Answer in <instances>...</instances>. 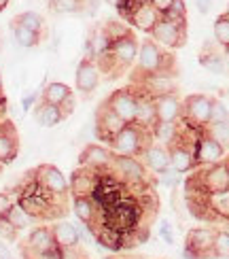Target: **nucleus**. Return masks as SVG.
Listing matches in <instances>:
<instances>
[{
    "label": "nucleus",
    "mask_w": 229,
    "mask_h": 259,
    "mask_svg": "<svg viewBox=\"0 0 229 259\" xmlns=\"http://www.w3.org/2000/svg\"><path fill=\"white\" fill-rule=\"evenodd\" d=\"M176 70V62H174V56L168 51H163L155 40H143L138 47V58H136V70H134V81L149 77V74L155 72H168L174 74Z\"/></svg>",
    "instance_id": "1"
},
{
    "label": "nucleus",
    "mask_w": 229,
    "mask_h": 259,
    "mask_svg": "<svg viewBox=\"0 0 229 259\" xmlns=\"http://www.w3.org/2000/svg\"><path fill=\"white\" fill-rule=\"evenodd\" d=\"M153 143H155V138H153L151 130H143L136 123H129L108 143V149H111L115 155L140 157L147 151V147Z\"/></svg>",
    "instance_id": "2"
},
{
    "label": "nucleus",
    "mask_w": 229,
    "mask_h": 259,
    "mask_svg": "<svg viewBox=\"0 0 229 259\" xmlns=\"http://www.w3.org/2000/svg\"><path fill=\"white\" fill-rule=\"evenodd\" d=\"M108 172H111L117 181H121L129 189V193L134 189H147V168L143 161H140V157L115 155Z\"/></svg>",
    "instance_id": "3"
},
{
    "label": "nucleus",
    "mask_w": 229,
    "mask_h": 259,
    "mask_svg": "<svg viewBox=\"0 0 229 259\" xmlns=\"http://www.w3.org/2000/svg\"><path fill=\"white\" fill-rule=\"evenodd\" d=\"M212 98L206 94H191L182 100V115L180 121L191 130H204L210 123Z\"/></svg>",
    "instance_id": "4"
},
{
    "label": "nucleus",
    "mask_w": 229,
    "mask_h": 259,
    "mask_svg": "<svg viewBox=\"0 0 229 259\" xmlns=\"http://www.w3.org/2000/svg\"><path fill=\"white\" fill-rule=\"evenodd\" d=\"M212 228H193L187 232L185 238V259H212V244H214Z\"/></svg>",
    "instance_id": "5"
},
{
    "label": "nucleus",
    "mask_w": 229,
    "mask_h": 259,
    "mask_svg": "<svg viewBox=\"0 0 229 259\" xmlns=\"http://www.w3.org/2000/svg\"><path fill=\"white\" fill-rule=\"evenodd\" d=\"M151 40H155L161 49H178L187 42V24H176L161 17L151 32Z\"/></svg>",
    "instance_id": "6"
},
{
    "label": "nucleus",
    "mask_w": 229,
    "mask_h": 259,
    "mask_svg": "<svg viewBox=\"0 0 229 259\" xmlns=\"http://www.w3.org/2000/svg\"><path fill=\"white\" fill-rule=\"evenodd\" d=\"M123 123H136V111H138V96L134 90H117L106 98L104 102Z\"/></svg>",
    "instance_id": "7"
},
{
    "label": "nucleus",
    "mask_w": 229,
    "mask_h": 259,
    "mask_svg": "<svg viewBox=\"0 0 229 259\" xmlns=\"http://www.w3.org/2000/svg\"><path fill=\"white\" fill-rule=\"evenodd\" d=\"M34 172H36V181L51 193V196L68 200L70 185H68V179L64 177V172L60 168H56L53 164H40L34 168Z\"/></svg>",
    "instance_id": "8"
},
{
    "label": "nucleus",
    "mask_w": 229,
    "mask_h": 259,
    "mask_svg": "<svg viewBox=\"0 0 229 259\" xmlns=\"http://www.w3.org/2000/svg\"><path fill=\"white\" fill-rule=\"evenodd\" d=\"M53 246H56V240H53L51 228L49 225H38V228H34L28 234L24 246H21V253H24L26 259H38L40 255L51 251Z\"/></svg>",
    "instance_id": "9"
},
{
    "label": "nucleus",
    "mask_w": 229,
    "mask_h": 259,
    "mask_svg": "<svg viewBox=\"0 0 229 259\" xmlns=\"http://www.w3.org/2000/svg\"><path fill=\"white\" fill-rule=\"evenodd\" d=\"M138 47H140V42L132 32H127L125 36L111 42V53L117 64V72H123L129 66H134L136 58H138Z\"/></svg>",
    "instance_id": "10"
},
{
    "label": "nucleus",
    "mask_w": 229,
    "mask_h": 259,
    "mask_svg": "<svg viewBox=\"0 0 229 259\" xmlns=\"http://www.w3.org/2000/svg\"><path fill=\"white\" fill-rule=\"evenodd\" d=\"M195 161L198 166H212V164H219L223 161L227 151L216 143V140L206 132V127L198 132V143H195Z\"/></svg>",
    "instance_id": "11"
},
{
    "label": "nucleus",
    "mask_w": 229,
    "mask_h": 259,
    "mask_svg": "<svg viewBox=\"0 0 229 259\" xmlns=\"http://www.w3.org/2000/svg\"><path fill=\"white\" fill-rule=\"evenodd\" d=\"M113 157H115V153L108 147L87 143L79 155V166L89 168L94 172H106L113 164Z\"/></svg>",
    "instance_id": "12"
},
{
    "label": "nucleus",
    "mask_w": 229,
    "mask_h": 259,
    "mask_svg": "<svg viewBox=\"0 0 229 259\" xmlns=\"http://www.w3.org/2000/svg\"><path fill=\"white\" fill-rule=\"evenodd\" d=\"M138 90L145 92L153 98L157 96H166V94H176L178 92V81L174 74L168 72H155V74H149V77H143L136 81Z\"/></svg>",
    "instance_id": "13"
},
{
    "label": "nucleus",
    "mask_w": 229,
    "mask_h": 259,
    "mask_svg": "<svg viewBox=\"0 0 229 259\" xmlns=\"http://www.w3.org/2000/svg\"><path fill=\"white\" fill-rule=\"evenodd\" d=\"M125 125L127 123H123L121 119H119V117L108 109L104 102L100 104V109H98V113H96V125H94L98 140H102V143H111V140L121 132Z\"/></svg>",
    "instance_id": "14"
},
{
    "label": "nucleus",
    "mask_w": 229,
    "mask_h": 259,
    "mask_svg": "<svg viewBox=\"0 0 229 259\" xmlns=\"http://www.w3.org/2000/svg\"><path fill=\"white\" fill-rule=\"evenodd\" d=\"M159 11L153 7L149 0H138V3L132 7V11H129V15H127V21L132 24L134 28L138 30H143L147 32V34H151L153 28H155L159 24Z\"/></svg>",
    "instance_id": "15"
},
{
    "label": "nucleus",
    "mask_w": 229,
    "mask_h": 259,
    "mask_svg": "<svg viewBox=\"0 0 229 259\" xmlns=\"http://www.w3.org/2000/svg\"><path fill=\"white\" fill-rule=\"evenodd\" d=\"M100 68L96 66V62L83 58L79 62V66H76V74H74V85L76 90H79L85 98L87 96H91L96 92V88L100 85Z\"/></svg>",
    "instance_id": "16"
},
{
    "label": "nucleus",
    "mask_w": 229,
    "mask_h": 259,
    "mask_svg": "<svg viewBox=\"0 0 229 259\" xmlns=\"http://www.w3.org/2000/svg\"><path fill=\"white\" fill-rule=\"evenodd\" d=\"M98 179H100V172L79 166L68 181L72 198H91V193L96 191V185H98Z\"/></svg>",
    "instance_id": "17"
},
{
    "label": "nucleus",
    "mask_w": 229,
    "mask_h": 259,
    "mask_svg": "<svg viewBox=\"0 0 229 259\" xmlns=\"http://www.w3.org/2000/svg\"><path fill=\"white\" fill-rule=\"evenodd\" d=\"M155 100V111H157V123H178L182 115V100L176 94H166L157 96Z\"/></svg>",
    "instance_id": "18"
},
{
    "label": "nucleus",
    "mask_w": 229,
    "mask_h": 259,
    "mask_svg": "<svg viewBox=\"0 0 229 259\" xmlns=\"http://www.w3.org/2000/svg\"><path fill=\"white\" fill-rule=\"evenodd\" d=\"M170 149V166L185 175V172H191L195 166H198V161H195V147L193 145H187V143H180L176 140L174 145L168 147Z\"/></svg>",
    "instance_id": "19"
},
{
    "label": "nucleus",
    "mask_w": 229,
    "mask_h": 259,
    "mask_svg": "<svg viewBox=\"0 0 229 259\" xmlns=\"http://www.w3.org/2000/svg\"><path fill=\"white\" fill-rule=\"evenodd\" d=\"M17 151H19V138L15 127L11 121H3L0 123V166L11 164L17 157Z\"/></svg>",
    "instance_id": "20"
},
{
    "label": "nucleus",
    "mask_w": 229,
    "mask_h": 259,
    "mask_svg": "<svg viewBox=\"0 0 229 259\" xmlns=\"http://www.w3.org/2000/svg\"><path fill=\"white\" fill-rule=\"evenodd\" d=\"M140 161L145 164V168H149L151 172H163L166 168H170V149L166 145H159V143H153L147 147V151L140 155Z\"/></svg>",
    "instance_id": "21"
},
{
    "label": "nucleus",
    "mask_w": 229,
    "mask_h": 259,
    "mask_svg": "<svg viewBox=\"0 0 229 259\" xmlns=\"http://www.w3.org/2000/svg\"><path fill=\"white\" fill-rule=\"evenodd\" d=\"M53 232V240L60 249H76L81 246V236H79V228L70 221H56L51 225Z\"/></svg>",
    "instance_id": "22"
},
{
    "label": "nucleus",
    "mask_w": 229,
    "mask_h": 259,
    "mask_svg": "<svg viewBox=\"0 0 229 259\" xmlns=\"http://www.w3.org/2000/svg\"><path fill=\"white\" fill-rule=\"evenodd\" d=\"M111 36H108V32L104 26H98L89 32V36H87V42H85V49H87V60L96 62L100 56L111 51Z\"/></svg>",
    "instance_id": "23"
},
{
    "label": "nucleus",
    "mask_w": 229,
    "mask_h": 259,
    "mask_svg": "<svg viewBox=\"0 0 229 259\" xmlns=\"http://www.w3.org/2000/svg\"><path fill=\"white\" fill-rule=\"evenodd\" d=\"M138 96V111H136V125H140L143 130H151L157 125V111H155V100L153 96L145 94V92H136Z\"/></svg>",
    "instance_id": "24"
},
{
    "label": "nucleus",
    "mask_w": 229,
    "mask_h": 259,
    "mask_svg": "<svg viewBox=\"0 0 229 259\" xmlns=\"http://www.w3.org/2000/svg\"><path fill=\"white\" fill-rule=\"evenodd\" d=\"M72 212L89 230H94V225L98 223V208L91 198H72Z\"/></svg>",
    "instance_id": "25"
},
{
    "label": "nucleus",
    "mask_w": 229,
    "mask_h": 259,
    "mask_svg": "<svg viewBox=\"0 0 229 259\" xmlns=\"http://www.w3.org/2000/svg\"><path fill=\"white\" fill-rule=\"evenodd\" d=\"M96 242L104 246L108 251H121L123 249V234L117 232L115 228H108V225H98L91 230Z\"/></svg>",
    "instance_id": "26"
},
{
    "label": "nucleus",
    "mask_w": 229,
    "mask_h": 259,
    "mask_svg": "<svg viewBox=\"0 0 229 259\" xmlns=\"http://www.w3.org/2000/svg\"><path fill=\"white\" fill-rule=\"evenodd\" d=\"M34 117H36L38 125H42V127H56L58 123H62L64 119H66L60 106L47 104V102H42V100L34 106Z\"/></svg>",
    "instance_id": "27"
},
{
    "label": "nucleus",
    "mask_w": 229,
    "mask_h": 259,
    "mask_svg": "<svg viewBox=\"0 0 229 259\" xmlns=\"http://www.w3.org/2000/svg\"><path fill=\"white\" fill-rule=\"evenodd\" d=\"M72 94V90L68 88L66 83H60V81H53V83H47L45 90L40 92V100L47 102V104H53V106H62L66 102Z\"/></svg>",
    "instance_id": "28"
},
{
    "label": "nucleus",
    "mask_w": 229,
    "mask_h": 259,
    "mask_svg": "<svg viewBox=\"0 0 229 259\" xmlns=\"http://www.w3.org/2000/svg\"><path fill=\"white\" fill-rule=\"evenodd\" d=\"M11 30H13L15 45L21 47V49H32V47L40 45V40H42L40 34H36V32H32L28 28H24L21 24H17V21H11Z\"/></svg>",
    "instance_id": "29"
},
{
    "label": "nucleus",
    "mask_w": 229,
    "mask_h": 259,
    "mask_svg": "<svg viewBox=\"0 0 229 259\" xmlns=\"http://www.w3.org/2000/svg\"><path fill=\"white\" fill-rule=\"evenodd\" d=\"M206 202H208L212 219H225V221H229V191L208 196V198H206Z\"/></svg>",
    "instance_id": "30"
},
{
    "label": "nucleus",
    "mask_w": 229,
    "mask_h": 259,
    "mask_svg": "<svg viewBox=\"0 0 229 259\" xmlns=\"http://www.w3.org/2000/svg\"><path fill=\"white\" fill-rule=\"evenodd\" d=\"M178 136V123H157L153 127V138H155V143L159 145H174V140Z\"/></svg>",
    "instance_id": "31"
},
{
    "label": "nucleus",
    "mask_w": 229,
    "mask_h": 259,
    "mask_svg": "<svg viewBox=\"0 0 229 259\" xmlns=\"http://www.w3.org/2000/svg\"><path fill=\"white\" fill-rule=\"evenodd\" d=\"M7 219L11 221V225H13V228L17 230V232H24V230H28L32 223H34V219L30 217V214L24 210L19 206V204L15 202L13 206H11L9 210H7Z\"/></svg>",
    "instance_id": "32"
},
{
    "label": "nucleus",
    "mask_w": 229,
    "mask_h": 259,
    "mask_svg": "<svg viewBox=\"0 0 229 259\" xmlns=\"http://www.w3.org/2000/svg\"><path fill=\"white\" fill-rule=\"evenodd\" d=\"M200 64L212 74H223L225 68H227L225 58L221 56V53H216V51H204L200 56Z\"/></svg>",
    "instance_id": "33"
},
{
    "label": "nucleus",
    "mask_w": 229,
    "mask_h": 259,
    "mask_svg": "<svg viewBox=\"0 0 229 259\" xmlns=\"http://www.w3.org/2000/svg\"><path fill=\"white\" fill-rule=\"evenodd\" d=\"M13 21H17V24H21L24 28L36 32V34L42 36V32H45V19H42L40 13H36V11H26V13L17 15Z\"/></svg>",
    "instance_id": "34"
},
{
    "label": "nucleus",
    "mask_w": 229,
    "mask_h": 259,
    "mask_svg": "<svg viewBox=\"0 0 229 259\" xmlns=\"http://www.w3.org/2000/svg\"><path fill=\"white\" fill-rule=\"evenodd\" d=\"M83 3L85 0H51L49 9L58 15H72V13H83Z\"/></svg>",
    "instance_id": "35"
},
{
    "label": "nucleus",
    "mask_w": 229,
    "mask_h": 259,
    "mask_svg": "<svg viewBox=\"0 0 229 259\" xmlns=\"http://www.w3.org/2000/svg\"><path fill=\"white\" fill-rule=\"evenodd\" d=\"M212 257L229 259V230H216L214 244H212Z\"/></svg>",
    "instance_id": "36"
},
{
    "label": "nucleus",
    "mask_w": 229,
    "mask_h": 259,
    "mask_svg": "<svg viewBox=\"0 0 229 259\" xmlns=\"http://www.w3.org/2000/svg\"><path fill=\"white\" fill-rule=\"evenodd\" d=\"M214 38L221 47H229V11L214 19Z\"/></svg>",
    "instance_id": "37"
},
{
    "label": "nucleus",
    "mask_w": 229,
    "mask_h": 259,
    "mask_svg": "<svg viewBox=\"0 0 229 259\" xmlns=\"http://www.w3.org/2000/svg\"><path fill=\"white\" fill-rule=\"evenodd\" d=\"M206 132H208L225 151H229V123H210V125H206Z\"/></svg>",
    "instance_id": "38"
},
{
    "label": "nucleus",
    "mask_w": 229,
    "mask_h": 259,
    "mask_svg": "<svg viewBox=\"0 0 229 259\" xmlns=\"http://www.w3.org/2000/svg\"><path fill=\"white\" fill-rule=\"evenodd\" d=\"M161 17L170 19V21H176V24H187V5H185V0H174L172 7Z\"/></svg>",
    "instance_id": "39"
},
{
    "label": "nucleus",
    "mask_w": 229,
    "mask_h": 259,
    "mask_svg": "<svg viewBox=\"0 0 229 259\" xmlns=\"http://www.w3.org/2000/svg\"><path fill=\"white\" fill-rule=\"evenodd\" d=\"M210 123H229V109L225 102L212 98V111H210ZM208 123V125H210Z\"/></svg>",
    "instance_id": "40"
},
{
    "label": "nucleus",
    "mask_w": 229,
    "mask_h": 259,
    "mask_svg": "<svg viewBox=\"0 0 229 259\" xmlns=\"http://www.w3.org/2000/svg\"><path fill=\"white\" fill-rule=\"evenodd\" d=\"M17 234L19 232L11 225V221L7 219V214H0V238L13 242V240H17Z\"/></svg>",
    "instance_id": "41"
},
{
    "label": "nucleus",
    "mask_w": 229,
    "mask_h": 259,
    "mask_svg": "<svg viewBox=\"0 0 229 259\" xmlns=\"http://www.w3.org/2000/svg\"><path fill=\"white\" fill-rule=\"evenodd\" d=\"M159 181L163 183V187H176L180 183V172H176L172 166L166 168L163 172H159Z\"/></svg>",
    "instance_id": "42"
},
{
    "label": "nucleus",
    "mask_w": 229,
    "mask_h": 259,
    "mask_svg": "<svg viewBox=\"0 0 229 259\" xmlns=\"http://www.w3.org/2000/svg\"><path fill=\"white\" fill-rule=\"evenodd\" d=\"M17 202V193L13 189L0 191V214H7V210Z\"/></svg>",
    "instance_id": "43"
},
{
    "label": "nucleus",
    "mask_w": 229,
    "mask_h": 259,
    "mask_svg": "<svg viewBox=\"0 0 229 259\" xmlns=\"http://www.w3.org/2000/svg\"><path fill=\"white\" fill-rule=\"evenodd\" d=\"M159 234H161V238H163V242H166V244H174V234H172V228H170V223H168V221H163V223H161Z\"/></svg>",
    "instance_id": "44"
},
{
    "label": "nucleus",
    "mask_w": 229,
    "mask_h": 259,
    "mask_svg": "<svg viewBox=\"0 0 229 259\" xmlns=\"http://www.w3.org/2000/svg\"><path fill=\"white\" fill-rule=\"evenodd\" d=\"M36 100H38V92H32V94L24 96V98H21V109H24V111H30L32 106H34Z\"/></svg>",
    "instance_id": "45"
},
{
    "label": "nucleus",
    "mask_w": 229,
    "mask_h": 259,
    "mask_svg": "<svg viewBox=\"0 0 229 259\" xmlns=\"http://www.w3.org/2000/svg\"><path fill=\"white\" fill-rule=\"evenodd\" d=\"M149 3H151L153 7H155L157 11H159V15H163V13H166V11L172 7L174 0H149Z\"/></svg>",
    "instance_id": "46"
},
{
    "label": "nucleus",
    "mask_w": 229,
    "mask_h": 259,
    "mask_svg": "<svg viewBox=\"0 0 229 259\" xmlns=\"http://www.w3.org/2000/svg\"><path fill=\"white\" fill-rule=\"evenodd\" d=\"M98 5H100V0H85L83 3V13L85 15H94L98 11Z\"/></svg>",
    "instance_id": "47"
},
{
    "label": "nucleus",
    "mask_w": 229,
    "mask_h": 259,
    "mask_svg": "<svg viewBox=\"0 0 229 259\" xmlns=\"http://www.w3.org/2000/svg\"><path fill=\"white\" fill-rule=\"evenodd\" d=\"M60 109H62L64 117H68V115H72V111H74V96H70V98H68L66 102H64V104L60 106Z\"/></svg>",
    "instance_id": "48"
},
{
    "label": "nucleus",
    "mask_w": 229,
    "mask_h": 259,
    "mask_svg": "<svg viewBox=\"0 0 229 259\" xmlns=\"http://www.w3.org/2000/svg\"><path fill=\"white\" fill-rule=\"evenodd\" d=\"M212 3H214V0H195V5H198V11H200V13H204V15L210 11Z\"/></svg>",
    "instance_id": "49"
},
{
    "label": "nucleus",
    "mask_w": 229,
    "mask_h": 259,
    "mask_svg": "<svg viewBox=\"0 0 229 259\" xmlns=\"http://www.w3.org/2000/svg\"><path fill=\"white\" fill-rule=\"evenodd\" d=\"M0 259H13L11 257V251L7 249V244H3V242H0Z\"/></svg>",
    "instance_id": "50"
},
{
    "label": "nucleus",
    "mask_w": 229,
    "mask_h": 259,
    "mask_svg": "<svg viewBox=\"0 0 229 259\" xmlns=\"http://www.w3.org/2000/svg\"><path fill=\"white\" fill-rule=\"evenodd\" d=\"M0 104H5V96H3V74H0Z\"/></svg>",
    "instance_id": "51"
},
{
    "label": "nucleus",
    "mask_w": 229,
    "mask_h": 259,
    "mask_svg": "<svg viewBox=\"0 0 229 259\" xmlns=\"http://www.w3.org/2000/svg\"><path fill=\"white\" fill-rule=\"evenodd\" d=\"M9 3H11V0H0V11H3V9H5Z\"/></svg>",
    "instance_id": "52"
},
{
    "label": "nucleus",
    "mask_w": 229,
    "mask_h": 259,
    "mask_svg": "<svg viewBox=\"0 0 229 259\" xmlns=\"http://www.w3.org/2000/svg\"><path fill=\"white\" fill-rule=\"evenodd\" d=\"M104 3H106V5H111V7H117L119 0H104Z\"/></svg>",
    "instance_id": "53"
},
{
    "label": "nucleus",
    "mask_w": 229,
    "mask_h": 259,
    "mask_svg": "<svg viewBox=\"0 0 229 259\" xmlns=\"http://www.w3.org/2000/svg\"><path fill=\"white\" fill-rule=\"evenodd\" d=\"M225 60H227V64H229V47H225Z\"/></svg>",
    "instance_id": "54"
},
{
    "label": "nucleus",
    "mask_w": 229,
    "mask_h": 259,
    "mask_svg": "<svg viewBox=\"0 0 229 259\" xmlns=\"http://www.w3.org/2000/svg\"><path fill=\"white\" fill-rule=\"evenodd\" d=\"M102 259H119V257H115V255H106V257H102Z\"/></svg>",
    "instance_id": "55"
},
{
    "label": "nucleus",
    "mask_w": 229,
    "mask_h": 259,
    "mask_svg": "<svg viewBox=\"0 0 229 259\" xmlns=\"http://www.w3.org/2000/svg\"><path fill=\"white\" fill-rule=\"evenodd\" d=\"M79 259H87V257H85V255H83V257H79Z\"/></svg>",
    "instance_id": "56"
},
{
    "label": "nucleus",
    "mask_w": 229,
    "mask_h": 259,
    "mask_svg": "<svg viewBox=\"0 0 229 259\" xmlns=\"http://www.w3.org/2000/svg\"><path fill=\"white\" fill-rule=\"evenodd\" d=\"M225 161H227V166H229V159H225Z\"/></svg>",
    "instance_id": "57"
},
{
    "label": "nucleus",
    "mask_w": 229,
    "mask_h": 259,
    "mask_svg": "<svg viewBox=\"0 0 229 259\" xmlns=\"http://www.w3.org/2000/svg\"><path fill=\"white\" fill-rule=\"evenodd\" d=\"M49 3H51V0H49Z\"/></svg>",
    "instance_id": "58"
}]
</instances>
